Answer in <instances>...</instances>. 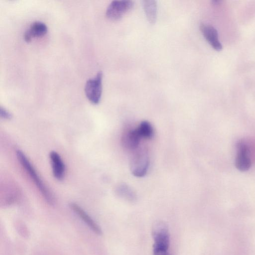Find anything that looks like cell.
Masks as SVG:
<instances>
[{"instance_id": "obj_1", "label": "cell", "mask_w": 255, "mask_h": 255, "mask_svg": "<svg viewBox=\"0 0 255 255\" xmlns=\"http://www.w3.org/2000/svg\"><path fill=\"white\" fill-rule=\"evenodd\" d=\"M17 158L30 178L33 180L42 196L49 204L55 203L54 197L43 182L36 170L31 164L24 153L20 150L16 151Z\"/></svg>"}, {"instance_id": "obj_2", "label": "cell", "mask_w": 255, "mask_h": 255, "mask_svg": "<svg viewBox=\"0 0 255 255\" xmlns=\"http://www.w3.org/2000/svg\"><path fill=\"white\" fill-rule=\"evenodd\" d=\"M132 152L130 162L131 172L136 177H143L146 174L149 166L148 153L145 149L139 147Z\"/></svg>"}, {"instance_id": "obj_3", "label": "cell", "mask_w": 255, "mask_h": 255, "mask_svg": "<svg viewBox=\"0 0 255 255\" xmlns=\"http://www.w3.org/2000/svg\"><path fill=\"white\" fill-rule=\"evenodd\" d=\"M102 78L103 73L100 71L95 77L89 79L86 83V96L93 104H97L100 101L102 92Z\"/></svg>"}, {"instance_id": "obj_4", "label": "cell", "mask_w": 255, "mask_h": 255, "mask_svg": "<svg viewBox=\"0 0 255 255\" xmlns=\"http://www.w3.org/2000/svg\"><path fill=\"white\" fill-rule=\"evenodd\" d=\"M154 239L153 248L168 250L169 245V234L167 226L162 222H157L152 228Z\"/></svg>"}, {"instance_id": "obj_5", "label": "cell", "mask_w": 255, "mask_h": 255, "mask_svg": "<svg viewBox=\"0 0 255 255\" xmlns=\"http://www.w3.org/2000/svg\"><path fill=\"white\" fill-rule=\"evenodd\" d=\"M133 6L131 0H113L108 6L106 15L111 20H118L127 12L130 10Z\"/></svg>"}, {"instance_id": "obj_6", "label": "cell", "mask_w": 255, "mask_h": 255, "mask_svg": "<svg viewBox=\"0 0 255 255\" xmlns=\"http://www.w3.org/2000/svg\"><path fill=\"white\" fill-rule=\"evenodd\" d=\"M237 154L235 166L241 171H246L251 166L250 149L248 145L244 141H238L237 145Z\"/></svg>"}, {"instance_id": "obj_7", "label": "cell", "mask_w": 255, "mask_h": 255, "mask_svg": "<svg viewBox=\"0 0 255 255\" xmlns=\"http://www.w3.org/2000/svg\"><path fill=\"white\" fill-rule=\"evenodd\" d=\"M141 139L136 128H126L122 134V142L126 149L132 151L139 147Z\"/></svg>"}, {"instance_id": "obj_8", "label": "cell", "mask_w": 255, "mask_h": 255, "mask_svg": "<svg viewBox=\"0 0 255 255\" xmlns=\"http://www.w3.org/2000/svg\"><path fill=\"white\" fill-rule=\"evenodd\" d=\"M200 29L208 43L217 51L222 49L223 46L220 42L218 33L216 29L213 26L205 23H201Z\"/></svg>"}, {"instance_id": "obj_9", "label": "cell", "mask_w": 255, "mask_h": 255, "mask_svg": "<svg viewBox=\"0 0 255 255\" xmlns=\"http://www.w3.org/2000/svg\"><path fill=\"white\" fill-rule=\"evenodd\" d=\"M70 208L92 230L98 235L102 234V231L99 225L87 213L78 205L75 203H71Z\"/></svg>"}, {"instance_id": "obj_10", "label": "cell", "mask_w": 255, "mask_h": 255, "mask_svg": "<svg viewBox=\"0 0 255 255\" xmlns=\"http://www.w3.org/2000/svg\"><path fill=\"white\" fill-rule=\"evenodd\" d=\"M49 157L54 177L59 180H62L65 176V166L61 156L57 152L52 151Z\"/></svg>"}, {"instance_id": "obj_11", "label": "cell", "mask_w": 255, "mask_h": 255, "mask_svg": "<svg viewBox=\"0 0 255 255\" xmlns=\"http://www.w3.org/2000/svg\"><path fill=\"white\" fill-rule=\"evenodd\" d=\"M47 32V27L45 23L40 21H35L32 23L24 32V39L25 41L28 42L34 37L44 35Z\"/></svg>"}, {"instance_id": "obj_12", "label": "cell", "mask_w": 255, "mask_h": 255, "mask_svg": "<svg viewBox=\"0 0 255 255\" xmlns=\"http://www.w3.org/2000/svg\"><path fill=\"white\" fill-rule=\"evenodd\" d=\"M142 5L148 22L153 24L157 16V3L155 0H143Z\"/></svg>"}, {"instance_id": "obj_13", "label": "cell", "mask_w": 255, "mask_h": 255, "mask_svg": "<svg viewBox=\"0 0 255 255\" xmlns=\"http://www.w3.org/2000/svg\"><path fill=\"white\" fill-rule=\"evenodd\" d=\"M136 128L141 138L150 139L153 135V128L147 121L141 122Z\"/></svg>"}, {"instance_id": "obj_14", "label": "cell", "mask_w": 255, "mask_h": 255, "mask_svg": "<svg viewBox=\"0 0 255 255\" xmlns=\"http://www.w3.org/2000/svg\"><path fill=\"white\" fill-rule=\"evenodd\" d=\"M117 193L122 198L129 201L133 202L136 199L135 194L126 185H121L117 188Z\"/></svg>"}, {"instance_id": "obj_15", "label": "cell", "mask_w": 255, "mask_h": 255, "mask_svg": "<svg viewBox=\"0 0 255 255\" xmlns=\"http://www.w3.org/2000/svg\"><path fill=\"white\" fill-rule=\"evenodd\" d=\"M0 116L2 119L9 120L12 118V115L4 108L0 107Z\"/></svg>"}, {"instance_id": "obj_16", "label": "cell", "mask_w": 255, "mask_h": 255, "mask_svg": "<svg viewBox=\"0 0 255 255\" xmlns=\"http://www.w3.org/2000/svg\"><path fill=\"white\" fill-rule=\"evenodd\" d=\"M153 255H170L168 250L153 248Z\"/></svg>"}]
</instances>
